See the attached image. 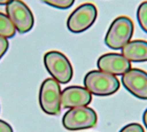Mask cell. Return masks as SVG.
Returning <instances> with one entry per match:
<instances>
[{"label": "cell", "mask_w": 147, "mask_h": 132, "mask_svg": "<svg viewBox=\"0 0 147 132\" xmlns=\"http://www.w3.org/2000/svg\"><path fill=\"white\" fill-rule=\"evenodd\" d=\"M123 86L133 95L141 100H147V72L140 69H130L122 75Z\"/></svg>", "instance_id": "cell-8"}, {"label": "cell", "mask_w": 147, "mask_h": 132, "mask_svg": "<svg viewBox=\"0 0 147 132\" xmlns=\"http://www.w3.org/2000/svg\"><path fill=\"white\" fill-rule=\"evenodd\" d=\"M97 9L92 3H85L75 9L67 19V28L70 32L79 34L89 29L96 21Z\"/></svg>", "instance_id": "cell-6"}, {"label": "cell", "mask_w": 147, "mask_h": 132, "mask_svg": "<svg viewBox=\"0 0 147 132\" xmlns=\"http://www.w3.org/2000/svg\"><path fill=\"white\" fill-rule=\"evenodd\" d=\"M12 0H0V5H7Z\"/></svg>", "instance_id": "cell-19"}, {"label": "cell", "mask_w": 147, "mask_h": 132, "mask_svg": "<svg viewBox=\"0 0 147 132\" xmlns=\"http://www.w3.org/2000/svg\"><path fill=\"white\" fill-rule=\"evenodd\" d=\"M143 122H144L146 127L147 128V109L145 111V113L143 114Z\"/></svg>", "instance_id": "cell-18"}, {"label": "cell", "mask_w": 147, "mask_h": 132, "mask_svg": "<svg viewBox=\"0 0 147 132\" xmlns=\"http://www.w3.org/2000/svg\"><path fill=\"white\" fill-rule=\"evenodd\" d=\"M121 52L130 62H146L147 41L142 40L129 41L121 49Z\"/></svg>", "instance_id": "cell-11"}, {"label": "cell", "mask_w": 147, "mask_h": 132, "mask_svg": "<svg viewBox=\"0 0 147 132\" xmlns=\"http://www.w3.org/2000/svg\"><path fill=\"white\" fill-rule=\"evenodd\" d=\"M97 123L96 113L88 107H78L67 111L62 119L63 126L69 131L93 128Z\"/></svg>", "instance_id": "cell-5"}, {"label": "cell", "mask_w": 147, "mask_h": 132, "mask_svg": "<svg viewBox=\"0 0 147 132\" xmlns=\"http://www.w3.org/2000/svg\"><path fill=\"white\" fill-rule=\"evenodd\" d=\"M0 132H13V129L5 121L0 119Z\"/></svg>", "instance_id": "cell-17"}, {"label": "cell", "mask_w": 147, "mask_h": 132, "mask_svg": "<svg viewBox=\"0 0 147 132\" xmlns=\"http://www.w3.org/2000/svg\"><path fill=\"white\" fill-rule=\"evenodd\" d=\"M9 48V41L6 38L0 36V59L5 54Z\"/></svg>", "instance_id": "cell-16"}, {"label": "cell", "mask_w": 147, "mask_h": 132, "mask_svg": "<svg viewBox=\"0 0 147 132\" xmlns=\"http://www.w3.org/2000/svg\"><path fill=\"white\" fill-rule=\"evenodd\" d=\"M91 101V94L84 87L70 86L61 92V107L63 108L87 107Z\"/></svg>", "instance_id": "cell-10"}, {"label": "cell", "mask_w": 147, "mask_h": 132, "mask_svg": "<svg viewBox=\"0 0 147 132\" xmlns=\"http://www.w3.org/2000/svg\"><path fill=\"white\" fill-rule=\"evenodd\" d=\"M39 102L42 111L48 115H59L61 111V88L53 78H47L41 84Z\"/></svg>", "instance_id": "cell-4"}, {"label": "cell", "mask_w": 147, "mask_h": 132, "mask_svg": "<svg viewBox=\"0 0 147 132\" xmlns=\"http://www.w3.org/2000/svg\"><path fill=\"white\" fill-rule=\"evenodd\" d=\"M85 88L97 96H108L116 93L121 83L118 78L102 70H91L86 74L84 80Z\"/></svg>", "instance_id": "cell-1"}, {"label": "cell", "mask_w": 147, "mask_h": 132, "mask_svg": "<svg viewBox=\"0 0 147 132\" xmlns=\"http://www.w3.org/2000/svg\"><path fill=\"white\" fill-rule=\"evenodd\" d=\"M6 14L20 34L29 32L34 24L31 9L22 0H12L6 5Z\"/></svg>", "instance_id": "cell-7"}, {"label": "cell", "mask_w": 147, "mask_h": 132, "mask_svg": "<svg viewBox=\"0 0 147 132\" xmlns=\"http://www.w3.org/2000/svg\"><path fill=\"white\" fill-rule=\"evenodd\" d=\"M97 67L100 70L114 76H122L132 69L129 60L122 54L114 52L101 56L97 60Z\"/></svg>", "instance_id": "cell-9"}, {"label": "cell", "mask_w": 147, "mask_h": 132, "mask_svg": "<svg viewBox=\"0 0 147 132\" xmlns=\"http://www.w3.org/2000/svg\"><path fill=\"white\" fill-rule=\"evenodd\" d=\"M16 27L7 15L0 12V36L10 39L16 34Z\"/></svg>", "instance_id": "cell-12"}, {"label": "cell", "mask_w": 147, "mask_h": 132, "mask_svg": "<svg viewBox=\"0 0 147 132\" xmlns=\"http://www.w3.org/2000/svg\"><path fill=\"white\" fill-rule=\"evenodd\" d=\"M120 132H145V130L141 125L134 123V124H129L126 125L121 130Z\"/></svg>", "instance_id": "cell-15"}, {"label": "cell", "mask_w": 147, "mask_h": 132, "mask_svg": "<svg viewBox=\"0 0 147 132\" xmlns=\"http://www.w3.org/2000/svg\"><path fill=\"white\" fill-rule=\"evenodd\" d=\"M44 3L59 9H67L71 8L75 0H41Z\"/></svg>", "instance_id": "cell-14"}, {"label": "cell", "mask_w": 147, "mask_h": 132, "mask_svg": "<svg viewBox=\"0 0 147 132\" xmlns=\"http://www.w3.org/2000/svg\"><path fill=\"white\" fill-rule=\"evenodd\" d=\"M134 25L127 16L117 17L110 25L106 37L105 44L111 49H122L133 37Z\"/></svg>", "instance_id": "cell-2"}, {"label": "cell", "mask_w": 147, "mask_h": 132, "mask_svg": "<svg viewBox=\"0 0 147 132\" xmlns=\"http://www.w3.org/2000/svg\"><path fill=\"white\" fill-rule=\"evenodd\" d=\"M137 18L141 28L147 33V1L141 3L137 10Z\"/></svg>", "instance_id": "cell-13"}, {"label": "cell", "mask_w": 147, "mask_h": 132, "mask_svg": "<svg viewBox=\"0 0 147 132\" xmlns=\"http://www.w3.org/2000/svg\"><path fill=\"white\" fill-rule=\"evenodd\" d=\"M44 65L58 82L68 83L73 76V69L69 59L60 52L51 51L44 55Z\"/></svg>", "instance_id": "cell-3"}]
</instances>
